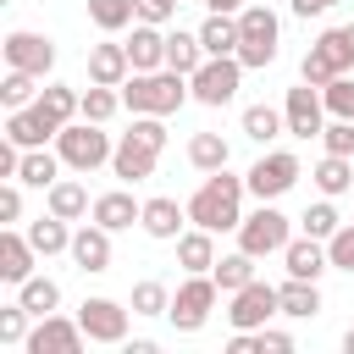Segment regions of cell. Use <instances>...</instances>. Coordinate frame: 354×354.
<instances>
[{"label":"cell","instance_id":"obj_1","mask_svg":"<svg viewBox=\"0 0 354 354\" xmlns=\"http://www.w3.org/2000/svg\"><path fill=\"white\" fill-rule=\"evenodd\" d=\"M243 194H249V183L238 177V171H205V183L194 188V199H188V221L194 227H210V232H238V221H243Z\"/></svg>","mask_w":354,"mask_h":354},{"label":"cell","instance_id":"obj_2","mask_svg":"<svg viewBox=\"0 0 354 354\" xmlns=\"http://www.w3.org/2000/svg\"><path fill=\"white\" fill-rule=\"evenodd\" d=\"M188 100H194V88H188V77L171 72V66H160V72H133V77L122 83V111H133V116H177Z\"/></svg>","mask_w":354,"mask_h":354},{"label":"cell","instance_id":"obj_3","mask_svg":"<svg viewBox=\"0 0 354 354\" xmlns=\"http://www.w3.org/2000/svg\"><path fill=\"white\" fill-rule=\"evenodd\" d=\"M55 155L66 160V171L88 177V171L111 166V155H116V138L105 133V122H88V116H77V122H66V127L55 133Z\"/></svg>","mask_w":354,"mask_h":354},{"label":"cell","instance_id":"obj_4","mask_svg":"<svg viewBox=\"0 0 354 354\" xmlns=\"http://www.w3.org/2000/svg\"><path fill=\"white\" fill-rule=\"evenodd\" d=\"M277 50H282V17H277L266 0H249V6L238 11V61H243L249 72H260V66L277 61Z\"/></svg>","mask_w":354,"mask_h":354},{"label":"cell","instance_id":"obj_5","mask_svg":"<svg viewBox=\"0 0 354 354\" xmlns=\"http://www.w3.org/2000/svg\"><path fill=\"white\" fill-rule=\"evenodd\" d=\"M337 72H354V22L321 28V39H315V44L304 50V61H299V77L315 83V88H326Z\"/></svg>","mask_w":354,"mask_h":354},{"label":"cell","instance_id":"obj_6","mask_svg":"<svg viewBox=\"0 0 354 354\" xmlns=\"http://www.w3.org/2000/svg\"><path fill=\"white\" fill-rule=\"evenodd\" d=\"M288 238H293V221L277 210V199H260V210H249V216L238 221V249H243V254H254V260L282 254V249H288Z\"/></svg>","mask_w":354,"mask_h":354},{"label":"cell","instance_id":"obj_7","mask_svg":"<svg viewBox=\"0 0 354 354\" xmlns=\"http://www.w3.org/2000/svg\"><path fill=\"white\" fill-rule=\"evenodd\" d=\"M243 72H249V66H243L238 55H205V61H199V72H188V88H194V100H199V105L221 111V105H232V100H238Z\"/></svg>","mask_w":354,"mask_h":354},{"label":"cell","instance_id":"obj_8","mask_svg":"<svg viewBox=\"0 0 354 354\" xmlns=\"http://www.w3.org/2000/svg\"><path fill=\"white\" fill-rule=\"evenodd\" d=\"M216 299H221L216 277H210V271H188V277L177 282V293H171V310H166V321H171L177 332H199V326L210 321Z\"/></svg>","mask_w":354,"mask_h":354},{"label":"cell","instance_id":"obj_9","mask_svg":"<svg viewBox=\"0 0 354 354\" xmlns=\"http://www.w3.org/2000/svg\"><path fill=\"white\" fill-rule=\"evenodd\" d=\"M271 315H282V299H277V288L271 282H243L238 293H227V326L232 332H260Z\"/></svg>","mask_w":354,"mask_h":354},{"label":"cell","instance_id":"obj_10","mask_svg":"<svg viewBox=\"0 0 354 354\" xmlns=\"http://www.w3.org/2000/svg\"><path fill=\"white\" fill-rule=\"evenodd\" d=\"M299 177H304V166H299V155H293V149H266V155L243 171V183H249V194H254V199H282Z\"/></svg>","mask_w":354,"mask_h":354},{"label":"cell","instance_id":"obj_11","mask_svg":"<svg viewBox=\"0 0 354 354\" xmlns=\"http://www.w3.org/2000/svg\"><path fill=\"white\" fill-rule=\"evenodd\" d=\"M83 343H88L83 321L55 310V315H39V326L28 332V343H22V348H28V354H77Z\"/></svg>","mask_w":354,"mask_h":354},{"label":"cell","instance_id":"obj_12","mask_svg":"<svg viewBox=\"0 0 354 354\" xmlns=\"http://www.w3.org/2000/svg\"><path fill=\"white\" fill-rule=\"evenodd\" d=\"M0 50H6V66H22V72H33V77H50V72H55V39H44V33H33V28H11Z\"/></svg>","mask_w":354,"mask_h":354},{"label":"cell","instance_id":"obj_13","mask_svg":"<svg viewBox=\"0 0 354 354\" xmlns=\"http://www.w3.org/2000/svg\"><path fill=\"white\" fill-rule=\"evenodd\" d=\"M282 116H288V133H293V138H321V127H326V100H321V88L299 77V83L288 88V100H282Z\"/></svg>","mask_w":354,"mask_h":354},{"label":"cell","instance_id":"obj_14","mask_svg":"<svg viewBox=\"0 0 354 354\" xmlns=\"http://www.w3.org/2000/svg\"><path fill=\"white\" fill-rule=\"evenodd\" d=\"M77 321H83L88 343H122V337H127V304H116V299H105V293L83 299V304H77Z\"/></svg>","mask_w":354,"mask_h":354},{"label":"cell","instance_id":"obj_15","mask_svg":"<svg viewBox=\"0 0 354 354\" xmlns=\"http://www.w3.org/2000/svg\"><path fill=\"white\" fill-rule=\"evenodd\" d=\"M55 133H61V122L33 100V105H22V111H6V138H17L22 149H44V144H55Z\"/></svg>","mask_w":354,"mask_h":354},{"label":"cell","instance_id":"obj_16","mask_svg":"<svg viewBox=\"0 0 354 354\" xmlns=\"http://www.w3.org/2000/svg\"><path fill=\"white\" fill-rule=\"evenodd\" d=\"M155 166H160V149L155 144H144L133 127L116 138V155H111V177H122V183H144V177H155Z\"/></svg>","mask_w":354,"mask_h":354},{"label":"cell","instance_id":"obj_17","mask_svg":"<svg viewBox=\"0 0 354 354\" xmlns=\"http://www.w3.org/2000/svg\"><path fill=\"white\" fill-rule=\"evenodd\" d=\"M138 227H144L155 243H177V238L188 232V205H177V199L155 194V199H144V216H138Z\"/></svg>","mask_w":354,"mask_h":354},{"label":"cell","instance_id":"obj_18","mask_svg":"<svg viewBox=\"0 0 354 354\" xmlns=\"http://www.w3.org/2000/svg\"><path fill=\"white\" fill-rule=\"evenodd\" d=\"M72 266L77 271H111V227H100V221H83V227H72Z\"/></svg>","mask_w":354,"mask_h":354},{"label":"cell","instance_id":"obj_19","mask_svg":"<svg viewBox=\"0 0 354 354\" xmlns=\"http://www.w3.org/2000/svg\"><path fill=\"white\" fill-rule=\"evenodd\" d=\"M33 266H39L33 238H28V232H17V227H6V232H0V282L22 288V282L33 277Z\"/></svg>","mask_w":354,"mask_h":354},{"label":"cell","instance_id":"obj_20","mask_svg":"<svg viewBox=\"0 0 354 354\" xmlns=\"http://www.w3.org/2000/svg\"><path fill=\"white\" fill-rule=\"evenodd\" d=\"M127 77H133L127 44H116V39H100V44H88V83H111V88H122Z\"/></svg>","mask_w":354,"mask_h":354},{"label":"cell","instance_id":"obj_21","mask_svg":"<svg viewBox=\"0 0 354 354\" xmlns=\"http://www.w3.org/2000/svg\"><path fill=\"white\" fill-rule=\"evenodd\" d=\"M282 266H288V277H310V282H321V271H332V260H326V238H310V232L288 238Z\"/></svg>","mask_w":354,"mask_h":354},{"label":"cell","instance_id":"obj_22","mask_svg":"<svg viewBox=\"0 0 354 354\" xmlns=\"http://www.w3.org/2000/svg\"><path fill=\"white\" fill-rule=\"evenodd\" d=\"M122 44H127L133 72H160V66H166V28H155V22H133V39H122Z\"/></svg>","mask_w":354,"mask_h":354},{"label":"cell","instance_id":"obj_23","mask_svg":"<svg viewBox=\"0 0 354 354\" xmlns=\"http://www.w3.org/2000/svg\"><path fill=\"white\" fill-rule=\"evenodd\" d=\"M44 210H55L61 221H83V216L94 210V199H88V188H83L77 177H55V183L44 188Z\"/></svg>","mask_w":354,"mask_h":354},{"label":"cell","instance_id":"obj_24","mask_svg":"<svg viewBox=\"0 0 354 354\" xmlns=\"http://www.w3.org/2000/svg\"><path fill=\"white\" fill-rule=\"evenodd\" d=\"M100 227H111V232H127L138 216H144V205L133 199V188H111V194H100L94 199V210H88Z\"/></svg>","mask_w":354,"mask_h":354},{"label":"cell","instance_id":"obj_25","mask_svg":"<svg viewBox=\"0 0 354 354\" xmlns=\"http://www.w3.org/2000/svg\"><path fill=\"white\" fill-rule=\"evenodd\" d=\"M277 299H282V315L288 321H315L321 315V282H310V277H288L277 288Z\"/></svg>","mask_w":354,"mask_h":354},{"label":"cell","instance_id":"obj_26","mask_svg":"<svg viewBox=\"0 0 354 354\" xmlns=\"http://www.w3.org/2000/svg\"><path fill=\"white\" fill-rule=\"evenodd\" d=\"M28 238H33L39 260H50V254H66V249H72V221H61L55 210H44L39 221H28Z\"/></svg>","mask_w":354,"mask_h":354},{"label":"cell","instance_id":"obj_27","mask_svg":"<svg viewBox=\"0 0 354 354\" xmlns=\"http://www.w3.org/2000/svg\"><path fill=\"white\" fill-rule=\"evenodd\" d=\"M221 254H216V232L210 227H188L183 238H177V266L183 271H210Z\"/></svg>","mask_w":354,"mask_h":354},{"label":"cell","instance_id":"obj_28","mask_svg":"<svg viewBox=\"0 0 354 354\" xmlns=\"http://www.w3.org/2000/svg\"><path fill=\"white\" fill-rule=\"evenodd\" d=\"M199 44H205V55H238V17L232 11H210L199 22Z\"/></svg>","mask_w":354,"mask_h":354},{"label":"cell","instance_id":"obj_29","mask_svg":"<svg viewBox=\"0 0 354 354\" xmlns=\"http://www.w3.org/2000/svg\"><path fill=\"white\" fill-rule=\"evenodd\" d=\"M199 61H205V44H199V28L188 33V28H166V66L171 72H199Z\"/></svg>","mask_w":354,"mask_h":354},{"label":"cell","instance_id":"obj_30","mask_svg":"<svg viewBox=\"0 0 354 354\" xmlns=\"http://www.w3.org/2000/svg\"><path fill=\"white\" fill-rule=\"evenodd\" d=\"M61 155H55V144H44V149H22V171H17V183L22 188H50L55 177H61Z\"/></svg>","mask_w":354,"mask_h":354},{"label":"cell","instance_id":"obj_31","mask_svg":"<svg viewBox=\"0 0 354 354\" xmlns=\"http://www.w3.org/2000/svg\"><path fill=\"white\" fill-rule=\"evenodd\" d=\"M310 177H315V188H321L326 199H337V194L354 188V155H321Z\"/></svg>","mask_w":354,"mask_h":354},{"label":"cell","instance_id":"obj_32","mask_svg":"<svg viewBox=\"0 0 354 354\" xmlns=\"http://www.w3.org/2000/svg\"><path fill=\"white\" fill-rule=\"evenodd\" d=\"M243 138H254V144H271V138H282L288 133V116L277 111V105H243Z\"/></svg>","mask_w":354,"mask_h":354},{"label":"cell","instance_id":"obj_33","mask_svg":"<svg viewBox=\"0 0 354 354\" xmlns=\"http://www.w3.org/2000/svg\"><path fill=\"white\" fill-rule=\"evenodd\" d=\"M227 160H232V144L221 133H194L188 138V166L194 171H221Z\"/></svg>","mask_w":354,"mask_h":354},{"label":"cell","instance_id":"obj_34","mask_svg":"<svg viewBox=\"0 0 354 354\" xmlns=\"http://www.w3.org/2000/svg\"><path fill=\"white\" fill-rule=\"evenodd\" d=\"M44 77H33V72H22V66H6V77H0V105L6 111H22V105H33L44 88H39Z\"/></svg>","mask_w":354,"mask_h":354},{"label":"cell","instance_id":"obj_35","mask_svg":"<svg viewBox=\"0 0 354 354\" xmlns=\"http://www.w3.org/2000/svg\"><path fill=\"white\" fill-rule=\"evenodd\" d=\"M17 299H22L28 310H33V321H39V315H55V310H61V282H55V277H39V271H33V277H28L22 288H17Z\"/></svg>","mask_w":354,"mask_h":354},{"label":"cell","instance_id":"obj_36","mask_svg":"<svg viewBox=\"0 0 354 354\" xmlns=\"http://www.w3.org/2000/svg\"><path fill=\"white\" fill-rule=\"evenodd\" d=\"M88 22L100 33H122L138 22V0H88Z\"/></svg>","mask_w":354,"mask_h":354},{"label":"cell","instance_id":"obj_37","mask_svg":"<svg viewBox=\"0 0 354 354\" xmlns=\"http://www.w3.org/2000/svg\"><path fill=\"white\" fill-rule=\"evenodd\" d=\"M210 277H216V288H221V293H238L243 282H254V254L232 249V254H221V260L210 266Z\"/></svg>","mask_w":354,"mask_h":354},{"label":"cell","instance_id":"obj_38","mask_svg":"<svg viewBox=\"0 0 354 354\" xmlns=\"http://www.w3.org/2000/svg\"><path fill=\"white\" fill-rule=\"evenodd\" d=\"M39 105H44V111H50V116H55L61 127L83 116V94H77L72 83H44V94H39Z\"/></svg>","mask_w":354,"mask_h":354},{"label":"cell","instance_id":"obj_39","mask_svg":"<svg viewBox=\"0 0 354 354\" xmlns=\"http://www.w3.org/2000/svg\"><path fill=\"white\" fill-rule=\"evenodd\" d=\"M122 111V88H111V83H88L83 88V116L88 122H111Z\"/></svg>","mask_w":354,"mask_h":354},{"label":"cell","instance_id":"obj_40","mask_svg":"<svg viewBox=\"0 0 354 354\" xmlns=\"http://www.w3.org/2000/svg\"><path fill=\"white\" fill-rule=\"evenodd\" d=\"M166 310H171V288L166 282H155V277L133 282V315H166Z\"/></svg>","mask_w":354,"mask_h":354},{"label":"cell","instance_id":"obj_41","mask_svg":"<svg viewBox=\"0 0 354 354\" xmlns=\"http://www.w3.org/2000/svg\"><path fill=\"white\" fill-rule=\"evenodd\" d=\"M299 227H304L310 238H332V232L343 227V216H337V205H332V199L321 194V199H315V205H310V210L299 216Z\"/></svg>","mask_w":354,"mask_h":354},{"label":"cell","instance_id":"obj_42","mask_svg":"<svg viewBox=\"0 0 354 354\" xmlns=\"http://www.w3.org/2000/svg\"><path fill=\"white\" fill-rule=\"evenodd\" d=\"M28 321H33V310H28L22 299H17V304H0V343L22 348V343H28V332H33Z\"/></svg>","mask_w":354,"mask_h":354},{"label":"cell","instance_id":"obj_43","mask_svg":"<svg viewBox=\"0 0 354 354\" xmlns=\"http://www.w3.org/2000/svg\"><path fill=\"white\" fill-rule=\"evenodd\" d=\"M321 100H326V116H348V122H354V72H337V77L321 88Z\"/></svg>","mask_w":354,"mask_h":354},{"label":"cell","instance_id":"obj_44","mask_svg":"<svg viewBox=\"0 0 354 354\" xmlns=\"http://www.w3.org/2000/svg\"><path fill=\"white\" fill-rule=\"evenodd\" d=\"M321 149H326V155H354V122H348V116H326Z\"/></svg>","mask_w":354,"mask_h":354},{"label":"cell","instance_id":"obj_45","mask_svg":"<svg viewBox=\"0 0 354 354\" xmlns=\"http://www.w3.org/2000/svg\"><path fill=\"white\" fill-rule=\"evenodd\" d=\"M326 260H332V271H354V221H343L326 238Z\"/></svg>","mask_w":354,"mask_h":354},{"label":"cell","instance_id":"obj_46","mask_svg":"<svg viewBox=\"0 0 354 354\" xmlns=\"http://www.w3.org/2000/svg\"><path fill=\"white\" fill-rule=\"evenodd\" d=\"M0 221H6V227L22 221V183H17V177H6V188H0Z\"/></svg>","mask_w":354,"mask_h":354},{"label":"cell","instance_id":"obj_47","mask_svg":"<svg viewBox=\"0 0 354 354\" xmlns=\"http://www.w3.org/2000/svg\"><path fill=\"white\" fill-rule=\"evenodd\" d=\"M183 0H138V22H155V28H171Z\"/></svg>","mask_w":354,"mask_h":354},{"label":"cell","instance_id":"obj_48","mask_svg":"<svg viewBox=\"0 0 354 354\" xmlns=\"http://www.w3.org/2000/svg\"><path fill=\"white\" fill-rule=\"evenodd\" d=\"M260 348H266V354H293V332H282V326H260Z\"/></svg>","mask_w":354,"mask_h":354},{"label":"cell","instance_id":"obj_49","mask_svg":"<svg viewBox=\"0 0 354 354\" xmlns=\"http://www.w3.org/2000/svg\"><path fill=\"white\" fill-rule=\"evenodd\" d=\"M227 354H266L260 348V332H232L227 337Z\"/></svg>","mask_w":354,"mask_h":354},{"label":"cell","instance_id":"obj_50","mask_svg":"<svg viewBox=\"0 0 354 354\" xmlns=\"http://www.w3.org/2000/svg\"><path fill=\"white\" fill-rule=\"evenodd\" d=\"M288 6H293V17H304V22H310V17H326V11H332V6H343V0H288Z\"/></svg>","mask_w":354,"mask_h":354},{"label":"cell","instance_id":"obj_51","mask_svg":"<svg viewBox=\"0 0 354 354\" xmlns=\"http://www.w3.org/2000/svg\"><path fill=\"white\" fill-rule=\"evenodd\" d=\"M199 6H210V11H232V17H238L249 0H199Z\"/></svg>","mask_w":354,"mask_h":354},{"label":"cell","instance_id":"obj_52","mask_svg":"<svg viewBox=\"0 0 354 354\" xmlns=\"http://www.w3.org/2000/svg\"><path fill=\"white\" fill-rule=\"evenodd\" d=\"M343 354H354V326H348V332H343Z\"/></svg>","mask_w":354,"mask_h":354}]
</instances>
